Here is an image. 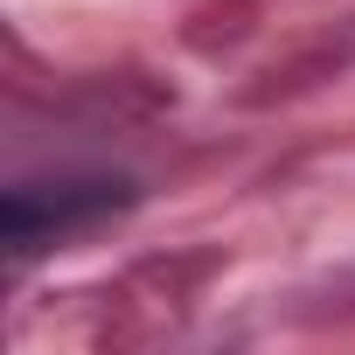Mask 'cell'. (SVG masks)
I'll use <instances>...</instances> for the list:
<instances>
[]
</instances>
